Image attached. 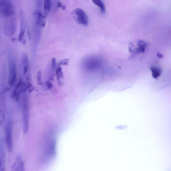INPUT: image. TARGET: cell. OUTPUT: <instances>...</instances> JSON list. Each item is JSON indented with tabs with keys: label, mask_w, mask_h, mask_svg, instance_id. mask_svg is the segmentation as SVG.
<instances>
[{
	"label": "cell",
	"mask_w": 171,
	"mask_h": 171,
	"mask_svg": "<svg viewBox=\"0 0 171 171\" xmlns=\"http://www.w3.org/2000/svg\"><path fill=\"white\" fill-rule=\"evenodd\" d=\"M52 65L53 71L56 70V60L55 58H53V59Z\"/></svg>",
	"instance_id": "cell-20"
},
{
	"label": "cell",
	"mask_w": 171,
	"mask_h": 171,
	"mask_svg": "<svg viewBox=\"0 0 171 171\" xmlns=\"http://www.w3.org/2000/svg\"><path fill=\"white\" fill-rule=\"evenodd\" d=\"M44 15L46 17L50 11L52 7L51 0H44Z\"/></svg>",
	"instance_id": "cell-11"
},
{
	"label": "cell",
	"mask_w": 171,
	"mask_h": 171,
	"mask_svg": "<svg viewBox=\"0 0 171 171\" xmlns=\"http://www.w3.org/2000/svg\"><path fill=\"white\" fill-rule=\"evenodd\" d=\"M0 11L1 16L7 19L14 15L15 11L10 0H1Z\"/></svg>",
	"instance_id": "cell-4"
},
{
	"label": "cell",
	"mask_w": 171,
	"mask_h": 171,
	"mask_svg": "<svg viewBox=\"0 0 171 171\" xmlns=\"http://www.w3.org/2000/svg\"><path fill=\"white\" fill-rule=\"evenodd\" d=\"M22 63L23 66L24 74L26 75L30 70V62L27 55L24 53L22 57Z\"/></svg>",
	"instance_id": "cell-10"
},
{
	"label": "cell",
	"mask_w": 171,
	"mask_h": 171,
	"mask_svg": "<svg viewBox=\"0 0 171 171\" xmlns=\"http://www.w3.org/2000/svg\"><path fill=\"white\" fill-rule=\"evenodd\" d=\"M22 114L23 131L24 133L26 134L29 127V107L28 96L25 94L22 97Z\"/></svg>",
	"instance_id": "cell-1"
},
{
	"label": "cell",
	"mask_w": 171,
	"mask_h": 171,
	"mask_svg": "<svg viewBox=\"0 0 171 171\" xmlns=\"http://www.w3.org/2000/svg\"><path fill=\"white\" fill-rule=\"evenodd\" d=\"M24 84L22 79H20L13 91V97L16 99L18 98L22 93H24Z\"/></svg>",
	"instance_id": "cell-9"
},
{
	"label": "cell",
	"mask_w": 171,
	"mask_h": 171,
	"mask_svg": "<svg viewBox=\"0 0 171 171\" xmlns=\"http://www.w3.org/2000/svg\"><path fill=\"white\" fill-rule=\"evenodd\" d=\"M69 62V60L68 59H65L61 61L59 65H60L61 66V65L67 66L68 65Z\"/></svg>",
	"instance_id": "cell-19"
},
{
	"label": "cell",
	"mask_w": 171,
	"mask_h": 171,
	"mask_svg": "<svg viewBox=\"0 0 171 171\" xmlns=\"http://www.w3.org/2000/svg\"><path fill=\"white\" fill-rule=\"evenodd\" d=\"M17 29V23L14 15L7 18L4 22L3 30L6 36H11L14 35Z\"/></svg>",
	"instance_id": "cell-3"
},
{
	"label": "cell",
	"mask_w": 171,
	"mask_h": 171,
	"mask_svg": "<svg viewBox=\"0 0 171 171\" xmlns=\"http://www.w3.org/2000/svg\"><path fill=\"white\" fill-rule=\"evenodd\" d=\"M92 1L94 3L100 8L102 13H105V7L102 0H92Z\"/></svg>",
	"instance_id": "cell-16"
},
{
	"label": "cell",
	"mask_w": 171,
	"mask_h": 171,
	"mask_svg": "<svg viewBox=\"0 0 171 171\" xmlns=\"http://www.w3.org/2000/svg\"><path fill=\"white\" fill-rule=\"evenodd\" d=\"M150 70L151 71L152 76L154 79H158L161 75L162 71L158 67H152L150 68Z\"/></svg>",
	"instance_id": "cell-14"
},
{
	"label": "cell",
	"mask_w": 171,
	"mask_h": 171,
	"mask_svg": "<svg viewBox=\"0 0 171 171\" xmlns=\"http://www.w3.org/2000/svg\"><path fill=\"white\" fill-rule=\"evenodd\" d=\"M42 74L41 71L39 70L38 71L36 77V80H37V84L38 85L42 84Z\"/></svg>",
	"instance_id": "cell-18"
},
{
	"label": "cell",
	"mask_w": 171,
	"mask_h": 171,
	"mask_svg": "<svg viewBox=\"0 0 171 171\" xmlns=\"http://www.w3.org/2000/svg\"><path fill=\"white\" fill-rule=\"evenodd\" d=\"M72 15L75 21L79 24L87 26L89 24L87 15L84 11L80 8H76L72 11Z\"/></svg>",
	"instance_id": "cell-5"
},
{
	"label": "cell",
	"mask_w": 171,
	"mask_h": 171,
	"mask_svg": "<svg viewBox=\"0 0 171 171\" xmlns=\"http://www.w3.org/2000/svg\"><path fill=\"white\" fill-rule=\"evenodd\" d=\"M12 125L11 122H8L5 129V137L6 144L9 152H11L13 147Z\"/></svg>",
	"instance_id": "cell-6"
},
{
	"label": "cell",
	"mask_w": 171,
	"mask_h": 171,
	"mask_svg": "<svg viewBox=\"0 0 171 171\" xmlns=\"http://www.w3.org/2000/svg\"><path fill=\"white\" fill-rule=\"evenodd\" d=\"M34 14L35 17L36 23L42 28L44 27L46 24V16L39 11H35Z\"/></svg>",
	"instance_id": "cell-8"
},
{
	"label": "cell",
	"mask_w": 171,
	"mask_h": 171,
	"mask_svg": "<svg viewBox=\"0 0 171 171\" xmlns=\"http://www.w3.org/2000/svg\"><path fill=\"white\" fill-rule=\"evenodd\" d=\"M60 7L61 8V9L63 10H65L66 9V7L61 3L60 2H58L57 5V8L58 9V8Z\"/></svg>",
	"instance_id": "cell-21"
},
{
	"label": "cell",
	"mask_w": 171,
	"mask_h": 171,
	"mask_svg": "<svg viewBox=\"0 0 171 171\" xmlns=\"http://www.w3.org/2000/svg\"><path fill=\"white\" fill-rule=\"evenodd\" d=\"M20 22L21 29L19 36L20 42H22L24 40L26 31V22L24 13L22 11L20 13Z\"/></svg>",
	"instance_id": "cell-7"
},
{
	"label": "cell",
	"mask_w": 171,
	"mask_h": 171,
	"mask_svg": "<svg viewBox=\"0 0 171 171\" xmlns=\"http://www.w3.org/2000/svg\"><path fill=\"white\" fill-rule=\"evenodd\" d=\"M13 168L16 169V170H22V169L24 168L23 162L21 158L18 157L13 164Z\"/></svg>",
	"instance_id": "cell-13"
},
{
	"label": "cell",
	"mask_w": 171,
	"mask_h": 171,
	"mask_svg": "<svg viewBox=\"0 0 171 171\" xmlns=\"http://www.w3.org/2000/svg\"><path fill=\"white\" fill-rule=\"evenodd\" d=\"M46 85L47 88L49 90L51 89L53 86L52 83L50 81H47Z\"/></svg>",
	"instance_id": "cell-22"
},
{
	"label": "cell",
	"mask_w": 171,
	"mask_h": 171,
	"mask_svg": "<svg viewBox=\"0 0 171 171\" xmlns=\"http://www.w3.org/2000/svg\"><path fill=\"white\" fill-rule=\"evenodd\" d=\"M56 74L58 84L60 85L61 83V80L63 78V74L62 67L60 65H59L56 68Z\"/></svg>",
	"instance_id": "cell-12"
},
{
	"label": "cell",
	"mask_w": 171,
	"mask_h": 171,
	"mask_svg": "<svg viewBox=\"0 0 171 171\" xmlns=\"http://www.w3.org/2000/svg\"><path fill=\"white\" fill-rule=\"evenodd\" d=\"M24 92H31L34 90V88L31 83L27 82L24 83Z\"/></svg>",
	"instance_id": "cell-17"
},
{
	"label": "cell",
	"mask_w": 171,
	"mask_h": 171,
	"mask_svg": "<svg viewBox=\"0 0 171 171\" xmlns=\"http://www.w3.org/2000/svg\"><path fill=\"white\" fill-rule=\"evenodd\" d=\"M8 61L9 72V85L10 87H11L15 84L17 78V69L15 59L11 53L8 55Z\"/></svg>",
	"instance_id": "cell-2"
},
{
	"label": "cell",
	"mask_w": 171,
	"mask_h": 171,
	"mask_svg": "<svg viewBox=\"0 0 171 171\" xmlns=\"http://www.w3.org/2000/svg\"><path fill=\"white\" fill-rule=\"evenodd\" d=\"M158 56L159 58H161L163 57L162 55L160 54H158Z\"/></svg>",
	"instance_id": "cell-23"
},
{
	"label": "cell",
	"mask_w": 171,
	"mask_h": 171,
	"mask_svg": "<svg viewBox=\"0 0 171 171\" xmlns=\"http://www.w3.org/2000/svg\"><path fill=\"white\" fill-rule=\"evenodd\" d=\"M138 48L136 51L138 52L143 53L145 50L146 46V42L143 40H140L137 42Z\"/></svg>",
	"instance_id": "cell-15"
}]
</instances>
